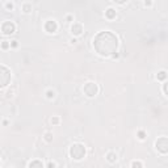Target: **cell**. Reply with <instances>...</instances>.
<instances>
[{
    "label": "cell",
    "instance_id": "4",
    "mask_svg": "<svg viewBox=\"0 0 168 168\" xmlns=\"http://www.w3.org/2000/svg\"><path fill=\"white\" fill-rule=\"evenodd\" d=\"M83 92L88 96V97H95L99 92V87H97V84L93 83V82H88V83L84 84Z\"/></svg>",
    "mask_w": 168,
    "mask_h": 168
},
{
    "label": "cell",
    "instance_id": "24",
    "mask_svg": "<svg viewBox=\"0 0 168 168\" xmlns=\"http://www.w3.org/2000/svg\"><path fill=\"white\" fill-rule=\"evenodd\" d=\"M66 18H67V21H72V20H74V17H72V16H71V15H69V16H66Z\"/></svg>",
    "mask_w": 168,
    "mask_h": 168
},
{
    "label": "cell",
    "instance_id": "26",
    "mask_svg": "<svg viewBox=\"0 0 168 168\" xmlns=\"http://www.w3.org/2000/svg\"><path fill=\"white\" fill-rule=\"evenodd\" d=\"M145 5H151V2H145Z\"/></svg>",
    "mask_w": 168,
    "mask_h": 168
},
{
    "label": "cell",
    "instance_id": "19",
    "mask_svg": "<svg viewBox=\"0 0 168 168\" xmlns=\"http://www.w3.org/2000/svg\"><path fill=\"white\" fill-rule=\"evenodd\" d=\"M51 123H53V125H58V123H59V118L58 117H53V118H51Z\"/></svg>",
    "mask_w": 168,
    "mask_h": 168
},
{
    "label": "cell",
    "instance_id": "9",
    "mask_svg": "<svg viewBox=\"0 0 168 168\" xmlns=\"http://www.w3.org/2000/svg\"><path fill=\"white\" fill-rule=\"evenodd\" d=\"M116 9L114 8H108V9L105 11V17L106 18H109V20H113L114 17H116Z\"/></svg>",
    "mask_w": 168,
    "mask_h": 168
},
{
    "label": "cell",
    "instance_id": "6",
    "mask_svg": "<svg viewBox=\"0 0 168 168\" xmlns=\"http://www.w3.org/2000/svg\"><path fill=\"white\" fill-rule=\"evenodd\" d=\"M2 32H3L4 34H7V35L13 34L15 32H16V25L12 21H5L2 25Z\"/></svg>",
    "mask_w": 168,
    "mask_h": 168
},
{
    "label": "cell",
    "instance_id": "18",
    "mask_svg": "<svg viewBox=\"0 0 168 168\" xmlns=\"http://www.w3.org/2000/svg\"><path fill=\"white\" fill-rule=\"evenodd\" d=\"M145 137H146V134H145V131H138V138L139 139H145Z\"/></svg>",
    "mask_w": 168,
    "mask_h": 168
},
{
    "label": "cell",
    "instance_id": "16",
    "mask_svg": "<svg viewBox=\"0 0 168 168\" xmlns=\"http://www.w3.org/2000/svg\"><path fill=\"white\" fill-rule=\"evenodd\" d=\"M0 46H2V49L7 50V49H9V47H11V43L8 42V41H3V42H2V45H0Z\"/></svg>",
    "mask_w": 168,
    "mask_h": 168
},
{
    "label": "cell",
    "instance_id": "14",
    "mask_svg": "<svg viewBox=\"0 0 168 168\" xmlns=\"http://www.w3.org/2000/svg\"><path fill=\"white\" fill-rule=\"evenodd\" d=\"M131 168H143L142 162H139V160H134L133 163H131Z\"/></svg>",
    "mask_w": 168,
    "mask_h": 168
},
{
    "label": "cell",
    "instance_id": "27",
    "mask_svg": "<svg viewBox=\"0 0 168 168\" xmlns=\"http://www.w3.org/2000/svg\"><path fill=\"white\" fill-rule=\"evenodd\" d=\"M0 166H2V163H0Z\"/></svg>",
    "mask_w": 168,
    "mask_h": 168
},
{
    "label": "cell",
    "instance_id": "1",
    "mask_svg": "<svg viewBox=\"0 0 168 168\" xmlns=\"http://www.w3.org/2000/svg\"><path fill=\"white\" fill-rule=\"evenodd\" d=\"M93 47L100 55L102 57H109L114 55L118 49V38L114 33L109 30L100 32V33L93 38Z\"/></svg>",
    "mask_w": 168,
    "mask_h": 168
},
{
    "label": "cell",
    "instance_id": "21",
    "mask_svg": "<svg viewBox=\"0 0 168 168\" xmlns=\"http://www.w3.org/2000/svg\"><path fill=\"white\" fill-rule=\"evenodd\" d=\"M47 168H57V163H55V162H49Z\"/></svg>",
    "mask_w": 168,
    "mask_h": 168
},
{
    "label": "cell",
    "instance_id": "5",
    "mask_svg": "<svg viewBox=\"0 0 168 168\" xmlns=\"http://www.w3.org/2000/svg\"><path fill=\"white\" fill-rule=\"evenodd\" d=\"M155 147H156V150L160 151L162 154H167V151H168V139H167V137L159 138L158 141L155 142Z\"/></svg>",
    "mask_w": 168,
    "mask_h": 168
},
{
    "label": "cell",
    "instance_id": "12",
    "mask_svg": "<svg viewBox=\"0 0 168 168\" xmlns=\"http://www.w3.org/2000/svg\"><path fill=\"white\" fill-rule=\"evenodd\" d=\"M22 11L25 12V13H29L32 11V4L30 3H24L22 4Z\"/></svg>",
    "mask_w": 168,
    "mask_h": 168
},
{
    "label": "cell",
    "instance_id": "17",
    "mask_svg": "<svg viewBox=\"0 0 168 168\" xmlns=\"http://www.w3.org/2000/svg\"><path fill=\"white\" fill-rule=\"evenodd\" d=\"M54 96H55V92H54V91L49 89V91L46 92V97H47V99H54Z\"/></svg>",
    "mask_w": 168,
    "mask_h": 168
},
{
    "label": "cell",
    "instance_id": "23",
    "mask_svg": "<svg viewBox=\"0 0 168 168\" xmlns=\"http://www.w3.org/2000/svg\"><path fill=\"white\" fill-rule=\"evenodd\" d=\"M9 43H11V47H17V45H18L17 41H12V42H9Z\"/></svg>",
    "mask_w": 168,
    "mask_h": 168
},
{
    "label": "cell",
    "instance_id": "10",
    "mask_svg": "<svg viewBox=\"0 0 168 168\" xmlns=\"http://www.w3.org/2000/svg\"><path fill=\"white\" fill-rule=\"evenodd\" d=\"M106 160L109 163H116L117 162V154L113 153V151H110V153L106 154Z\"/></svg>",
    "mask_w": 168,
    "mask_h": 168
},
{
    "label": "cell",
    "instance_id": "3",
    "mask_svg": "<svg viewBox=\"0 0 168 168\" xmlns=\"http://www.w3.org/2000/svg\"><path fill=\"white\" fill-rule=\"evenodd\" d=\"M11 82V71L5 66L0 65V88L7 87Z\"/></svg>",
    "mask_w": 168,
    "mask_h": 168
},
{
    "label": "cell",
    "instance_id": "7",
    "mask_svg": "<svg viewBox=\"0 0 168 168\" xmlns=\"http://www.w3.org/2000/svg\"><path fill=\"white\" fill-rule=\"evenodd\" d=\"M58 29V24L55 20H49V21L45 22V30L47 33H55Z\"/></svg>",
    "mask_w": 168,
    "mask_h": 168
},
{
    "label": "cell",
    "instance_id": "8",
    "mask_svg": "<svg viewBox=\"0 0 168 168\" xmlns=\"http://www.w3.org/2000/svg\"><path fill=\"white\" fill-rule=\"evenodd\" d=\"M71 33L74 35H80L83 33V25L82 24H78V22H74L72 26H71Z\"/></svg>",
    "mask_w": 168,
    "mask_h": 168
},
{
    "label": "cell",
    "instance_id": "25",
    "mask_svg": "<svg viewBox=\"0 0 168 168\" xmlns=\"http://www.w3.org/2000/svg\"><path fill=\"white\" fill-rule=\"evenodd\" d=\"M163 91H164V95H167V83H164V86H163Z\"/></svg>",
    "mask_w": 168,
    "mask_h": 168
},
{
    "label": "cell",
    "instance_id": "20",
    "mask_svg": "<svg viewBox=\"0 0 168 168\" xmlns=\"http://www.w3.org/2000/svg\"><path fill=\"white\" fill-rule=\"evenodd\" d=\"M5 8H7V9H8V11L13 9V4H12V3H9V2H8V3H5Z\"/></svg>",
    "mask_w": 168,
    "mask_h": 168
},
{
    "label": "cell",
    "instance_id": "2",
    "mask_svg": "<svg viewBox=\"0 0 168 168\" xmlns=\"http://www.w3.org/2000/svg\"><path fill=\"white\" fill-rule=\"evenodd\" d=\"M70 156L75 160H80L86 156V147L82 143H74L70 147Z\"/></svg>",
    "mask_w": 168,
    "mask_h": 168
},
{
    "label": "cell",
    "instance_id": "13",
    "mask_svg": "<svg viewBox=\"0 0 168 168\" xmlns=\"http://www.w3.org/2000/svg\"><path fill=\"white\" fill-rule=\"evenodd\" d=\"M156 78H158V80H166V78H167V72H166V71H160V72H158Z\"/></svg>",
    "mask_w": 168,
    "mask_h": 168
},
{
    "label": "cell",
    "instance_id": "15",
    "mask_svg": "<svg viewBox=\"0 0 168 168\" xmlns=\"http://www.w3.org/2000/svg\"><path fill=\"white\" fill-rule=\"evenodd\" d=\"M45 141L46 142H51V141H53V133L46 131V133H45Z\"/></svg>",
    "mask_w": 168,
    "mask_h": 168
},
{
    "label": "cell",
    "instance_id": "11",
    "mask_svg": "<svg viewBox=\"0 0 168 168\" xmlns=\"http://www.w3.org/2000/svg\"><path fill=\"white\" fill-rule=\"evenodd\" d=\"M29 168H43V164L39 160H33L29 163Z\"/></svg>",
    "mask_w": 168,
    "mask_h": 168
},
{
    "label": "cell",
    "instance_id": "22",
    "mask_svg": "<svg viewBox=\"0 0 168 168\" xmlns=\"http://www.w3.org/2000/svg\"><path fill=\"white\" fill-rule=\"evenodd\" d=\"M13 93H15V92L9 89V91L7 92V99H11V97H13Z\"/></svg>",
    "mask_w": 168,
    "mask_h": 168
}]
</instances>
